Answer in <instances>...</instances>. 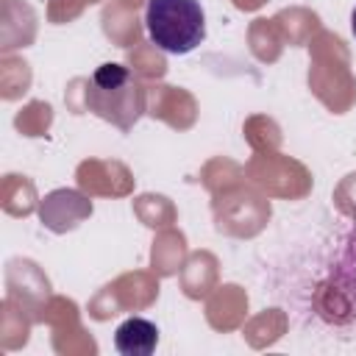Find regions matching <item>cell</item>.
<instances>
[{
	"label": "cell",
	"instance_id": "cell-4",
	"mask_svg": "<svg viewBox=\"0 0 356 356\" xmlns=\"http://www.w3.org/2000/svg\"><path fill=\"white\" fill-rule=\"evenodd\" d=\"M128 81V70L120 67V64H103L97 72H95V83L103 86V89H117L120 83Z\"/></svg>",
	"mask_w": 356,
	"mask_h": 356
},
{
	"label": "cell",
	"instance_id": "cell-2",
	"mask_svg": "<svg viewBox=\"0 0 356 356\" xmlns=\"http://www.w3.org/2000/svg\"><path fill=\"white\" fill-rule=\"evenodd\" d=\"M145 28L161 53L186 56L206 39V11L200 0H147Z\"/></svg>",
	"mask_w": 356,
	"mask_h": 356
},
{
	"label": "cell",
	"instance_id": "cell-1",
	"mask_svg": "<svg viewBox=\"0 0 356 356\" xmlns=\"http://www.w3.org/2000/svg\"><path fill=\"white\" fill-rule=\"evenodd\" d=\"M270 295L303 334L356 345V220H317L270 259Z\"/></svg>",
	"mask_w": 356,
	"mask_h": 356
},
{
	"label": "cell",
	"instance_id": "cell-3",
	"mask_svg": "<svg viewBox=\"0 0 356 356\" xmlns=\"http://www.w3.org/2000/svg\"><path fill=\"white\" fill-rule=\"evenodd\" d=\"M159 345V325L147 317H128L114 331V348L122 356H150Z\"/></svg>",
	"mask_w": 356,
	"mask_h": 356
},
{
	"label": "cell",
	"instance_id": "cell-5",
	"mask_svg": "<svg viewBox=\"0 0 356 356\" xmlns=\"http://www.w3.org/2000/svg\"><path fill=\"white\" fill-rule=\"evenodd\" d=\"M350 31H353V36H356V6H353V11H350Z\"/></svg>",
	"mask_w": 356,
	"mask_h": 356
}]
</instances>
